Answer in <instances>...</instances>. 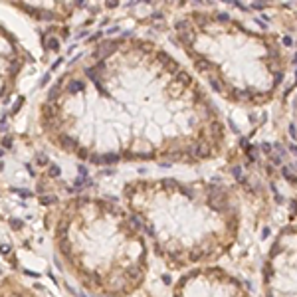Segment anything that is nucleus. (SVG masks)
<instances>
[{
    "label": "nucleus",
    "instance_id": "obj_1",
    "mask_svg": "<svg viewBox=\"0 0 297 297\" xmlns=\"http://www.w3.org/2000/svg\"><path fill=\"white\" fill-rule=\"evenodd\" d=\"M73 95L81 125L69 135L93 165L153 161L200 165L228 147L224 117L206 87L170 52L145 38L119 36L97 44L81 68Z\"/></svg>",
    "mask_w": 297,
    "mask_h": 297
},
{
    "label": "nucleus",
    "instance_id": "obj_2",
    "mask_svg": "<svg viewBox=\"0 0 297 297\" xmlns=\"http://www.w3.org/2000/svg\"><path fill=\"white\" fill-rule=\"evenodd\" d=\"M129 212L170 271L214 265L242 232V204L226 184L178 178H141L123 188Z\"/></svg>",
    "mask_w": 297,
    "mask_h": 297
},
{
    "label": "nucleus",
    "instance_id": "obj_3",
    "mask_svg": "<svg viewBox=\"0 0 297 297\" xmlns=\"http://www.w3.org/2000/svg\"><path fill=\"white\" fill-rule=\"evenodd\" d=\"M173 40L200 83L238 107L271 103L289 69L277 34L254 30L222 10H186L174 20Z\"/></svg>",
    "mask_w": 297,
    "mask_h": 297
},
{
    "label": "nucleus",
    "instance_id": "obj_4",
    "mask_svg": "<svg viewBox=\"0 0 297 297\" xmlns=\"http://www.w3.org/2000/svg\"><path fill=\"white\" fill-rule=\"evenodd\" d=\"M61 218L69 224L72 254L65 258L87 289L101 297H129L149 273V248L131 212L113 202L79 196Z\"/></svg>",
    "mask_w": 297,
    "mask_h": 297
},
{
    "label": "nucleus",
    "instance_id": "obj_5",
    "mask_svg": "<svg viewBox=\"0 0 297 297\" xmlns=\"http://www.w3.org/2000/svg\"><path fill=\"white\" fill-rule=\"evenodd\" d=\"M260 297H297V224L277 230L262 263Z\"/></svg>",
    "mask_w": 297,
    "mask_h": 297
},
{
    "label": "nucleus",
    "instance_id": "obj_6",
    "mask_svg": "<svg viewBox=\"0 0 297 297\" xmlns=\"http://www.w3.org/2000/svg\"><path fill=\"white\" fill-rule=\"evenodd\" d=\"M170 297H254L244 281L226 267L200 265L182 271L174 281Z\"/></svg>",
    "mask_w": 297,
    "mask_h": 297
},
{
    "label": "nucleus",
    "instance_id": "obj_7",
    "mask_svg": "<svg viewBox=\"0 0 297 297\" xmlns=\"http://www.w3.org/2000/svg\"><path fill=\"white\" fill-rule=\"evenodd\" d=\"M56 196H42V198H40V204H42V206H50V204H54V202H56Z\"/></svg>",
    "mask_w": 297,
    "mask_h": 297
},
{
    "label": "nucleus",
    "instance_id": "obj_8",
    "mask_svg": "<svg viewBox=\"0 0 297 297\" xmlns=\"http://www.w3.org/2000/svg\"><path fill=\"white\" fill-rule=\"evenodd\" d=\"M46 46H48L50 50H58L60 48V40H58V38H50V40L46 42Z\"/></svg>",
    "mask_w": 297,
    "mask_h": 297
},
{
    "label": "nucleus",
    "instance_id": "obj_9",
    "mask_svg": "<svg viewBox=\"0 0 297 297\" xmlns=\"http://www.w3.org/2000/svg\"><path fill=\"white\" fill-rule=\"evenodd\" d=\"M48 174H50V176H60V166H58V165H50Z\"/></svg>",
    "mask_w": 297,
    "mask_h": 297
},
{
    "label": "nucleus",
    "instance_id": "obj_10",
    "mask_svg": "<svg viewBox=\"0 0 297 297\" xmlns=\"http://www.w3.org/2000/svg\"><path fill=\"white\" fill-rule=\"evenodd\" d=\"M10 226H12L14 230H22L24 222H22V220H18V218H12V220H10Z\"/></svg>",
    "mask_w": 297,
    "mask_h": 297
},
{
    "label": "nucleus",
    "instance_id": "obj_11",
    "mask_svg": "<svg viewBox=\"0 0 297 297\" xmlns=\"http://www.w3.org/2000/svg\"><path fill=\"white\" fill-rule=\"evenodd\" d=\"M12 143H14V139H12L10 135H6V137L2 139V147H4V149H10V147H12Z\"/></svg>",
    "mask_w": 297,
    "mask_h": 297
},
{
    "label": "nucleus",
    "instance_id": "obj_12",
    "mask_svg": "<svg viewBox=\"0 0 297 297\" xmlns=\"http://www.w3.org/2000/svg\"><path fill=\"white\" fill-rule=\"evenodd\" d=\"M22 103H24V97H18V101H16V103H14V107H12V115H16V113L20 111Z\"/></svg>",
    "mask_w": 297,
    "mask_h": 297
},
{
    "label": "nucleus",
    "instance_id": "obj_13",
    "mask_svg": "<svg viewBox=\"0 0 297 297\" xmlns=\"http://www.w3.org/2000/svg\"><path fill=\"white\" fill-rule=\"evenodd\" d=\"M12 192H16V194H20V196H22V198H26V196H30V194H32L30 190H22V188H14V190H12Z\"/></svg>",
    "mask_w": 297,
    "mask_h": 297
},
{
    "label": "nucleus",
    "instance_id": "obj_14",
    "mask_svg": "<svg viewBox=\"0 0 297 297\" xmlns=\"http://www.w3.org/2000/svg\"><path fill=\"white\" fill-rule=\"evenodd\" d=\"M0 254H4V256H8V254H12V248L8 244H2L0 246Z\"/></svg>",
    "mask_w": 297,
    "mask_h": 297
},
{
    "label": "nucleus",
    "instance_id": "obj_15",
    "mask_svg": "<svg viewBox=\"0 0 297 297\" xmlns=\"http://www.w3.org/2000/svg\"><path fill=\"white\" fill-rule=\"evenodd\" d=\"M38 165H42V166H44V165H48V157H46V154H38Z\"/></svg>",
    "mask_w": 297,
    "mask_h": 297
},
{
    "label": "nucleus",
    "instance_id": "obj_16",
    "mask_svg": "<svg viewBox=\"0 0 297 297\" xmlns=\"http://www.w3.org/2000/svg\"><path fill=\"white\" fill-rule=\"evenodd\" d=\"M48 79H50V73H46L44 77H42V85H46V83H48Z\"/></svg>",
    "mask_w": 297,
    "mask_h": 297
},
{
    "label": "nucleus",
    "instance_id": "obj_17",
    "mask_svg": "<svg viewBox=\"0 0 297 297\" xmlns=\"http://www.w3.org/2000/svg\"><path fill=\"white\" fill-rule=\"evenodd\" d=\"M26 275H32V277H40V273H38V271H26Z\"/></svg>",
    "mask_w": 297,
    "mask_h": 297
},
{
    "label": "nucleus",
    "instance_id": "obj_18",
    "mask_svg": "<svg viewBox=\"0 0 297 297\" xmlns=\"http://www.w3.org/2000/svg\"><path fill=\"white\" fill-rule=\"evenodd\" d=\"M2 154H4V150H2V149H0V157H2Z\"/></svg>",
    "mask_w": 297,
    "mask_h": 297
}]
</instances>
